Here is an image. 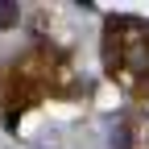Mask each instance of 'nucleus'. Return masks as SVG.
<instances>
[{"label": "nucleus", "mask_w": 149, "mask_h": 149, "mask_svg": "<svg viewBox=\"0 0 149 149\" xmlns=\"http://www.w3.org/2000/svg\"><path fill=\"white\" fill-rule=\"evenodd\" d=\"M108 46H112V66H120L133 79L149 74V25L137 17H120L108 29Z\"/></svg>", "instance_id": "1"}, {"label": "nucleus", "mask_w": 149, "mask_h": 149, "mask_svg": "<svg viewBox=\"0 0 149 149\" xmlns=\"http://www.w3.org/2000/svg\"><path fill=\"white\" fill-rule=\"evenodd\" d=\"M21 25V4L17 0H0V29H17Z\"/></svg>", "instance_id": "2"}]
</instances>
